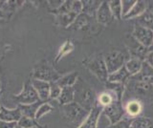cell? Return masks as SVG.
Wrapping results in <instances>:
<instances>
[{"label": "cell", "instance_id": "1f68e13d", "mask_svg": "<svg viewBox=\"0 0 153 128\" xmlns=\"http://www.w3.org/2000/svg\"><path fill=\"white\" fill-rule=\"evenodd\" d=\"M61 87L56 82H50V98L51 99H57L60 96Z\"/></svg>", "mask_w": 153, "mask_h": 128}, {"label": "cell", "instance_id": "7c38bea8", "mask_svg": "<svg viewBox=\"0 0 153 128\" xmlns=\"http://www.w3.org/2000/svg\"><path fill=\"white\" fill-rule=\"evenodd\" d=\"M33 88L38 94L40 101H47L50 98V83L38 79H31Z\"/></svg>", "mask_w": 153, "mask_h": 128}, {"label": "cell", "instance_id": "44dd1931", "mask_svg": "<svg viewBox=\"0 0 153 128\" xmlns=\"http://www.w3.org/2000/svg\"><path fill=\"white\" fill-rule=\"evenodd\" d=\"M143 61L140 58H131L130 59L126 60V64H124V67L126 68L128 71V73L131 75V77L136 75L138 73H140V71L142 69Z\"/></svg>", "mask_w": 153, "mask_h": 128}, {"label": "cell", "instance_id": "836d02e7", "mask_svg": "<svg viewBox=\"0 0 153 128\" xmlns=\"http://www.w3.org/2000/svg\"><path fill=\"white\" fill-rule=\"evenodd\" d=\"M71 11L76 13V15H79V13H82V1H80V0H74V1H72Z\"/></svg>", "mask_w": 153, "mask_h": 128}, {"label": "cell", "instance_id": "2e32d148", "mask_svg": "<svg viewBox=\"0 0 153 128\" xmlns=\"http://www.w3.org/2000/svg\"><path fill=\"white\" fill-rule=\"evenodd\" d=\"M146 1H142V0H139L136 1V3L134 4V6L126 16H124L123 18V19H132V18H136L141 16L143 13H146Z\"/></svg>", "mask_w": 153, "mask_h": 128}, {"label": "cell", "instance_id": "ab89813d", "mask_svg": "<svg viewBox=\"0 0 153 128\" xmlns=\"http://www.w3.org/2000/svg\"><path fill=\"white\" fill-rule=\"evenodd\" d=\"M14 128H23V127H21L20 125H18L17 123H16V127H14Z\"/></svg>", "mask_w": 153, "mask_h": 128}, {"label": "cell", "instance_id": "83f0119b", "mask_svg": "<svg viewBox=\"0 0 153 128\" xmlns=\"http://www.w3.org/2000/svg\"><path fill=\"white\" fill-rule=\"evenodd\" d=\"M13 15H14V13L9 11L6 7L3 6L0 9V26H4L8 24V23L11 21Z\"/></svg>", "mask_w": 153, "mask_h": 128}, {"label": "cell", "instance_id": "60d3db41", "mask_svg": "<svg viewBox=\"0 0 153 128\" xmlns=\"http://www.w3.org/2000/svg\"><path fill=\"white\" fill-rule=\"evenodd\" d=\"M1 93H2V91H0V97H1ZM1 105L2 104H0V110H1Z\"/></svg>", "mask_w": 153, "mask_h": 128}, {"label": "cell", "instance_id": "ac0fdd59", "mask_svg": "<svg viewBox=\"0 0 153 128\" xmlns=\"http://www.w3.org/2000/svg\"><path fill=\"white\" fill-rule=\"evenodd\" d=\"M75 101V90L74 86L72 87H63L61 88V93L57 101L60 105H66Z\"/></svg>", "mask_w": 153, "mask_h": 128}, {"label": "cell", "instance_id": "4dcf8cb0", "mask_svg": "<svg viewBox=\"0 0 153 128\" xmlns=\"http://www.w3.org/2000/svg\"><path fill=\"white\" fill-rule=\"evenodd\" d=\"M133 118H123L120 121L114 123V124H109L105 128H131V122Z\"/></svg>", "mask_w": 153, "mask_h": 128}, {"label": "cell", "instance_id": "4316f807", "mask_svg": "<svg viewBox=\"0 0 153 128\" xmlns=\"http://www.w3.org/2000/svg\"><path fill=\"white\" fill-rule=\"evenodd\" d=\"M17 124L20 125L23 128H35V127H43L42 125L39 124V122L36 121L35 118H31L25 116H22L20 120L17 121Z\"/></svg>", "mask_w": 153, "mask_h": 128}, {"label": "cell", "instance_id": "5bb4252c", "mask_svg": "<svg viewBox=\"0 0 153 128\" xmlns=\"http://www.w3.org/2000/svg\"><path fill=\"white\" fill-rule=\"evenodd\" d=\"M132 78L138 80V81L153 84V68H151L146 61H143L140 73L132 77Z\"/></svg>", "mask_w": 153, "mask_h": 128}, {"label": "cell", "instance_id": "603a6c76", "mask_svg": "<svg viewBox=\"0 0 153 128\" xmlns=\"http://www.w3.org/2000/svg\"><path fill=\"white\" fill-rule=\"evenodd\" d=\"M90 18H91V16L85 15V13H81L78 16H76L75 21L73 22V24H72L68 29L75 30V31L83 29L84 27L88 26L89 22H90Z\"/></svg>", "mask_w": 153, "mask_h": 128}, {"label": "cell", "instance_id": "f1b7e54d", "mask_svg": "<svg viewBox=\"0 0 153 128\" xmlns=\"http://www.w3.org/2000/svg\"><path fill=\"white\" fill-rule=\"evenodd\" d=\"M53 110V106L51 105V104L49 102H43L41 105L39 106V108L37 109V111H36V121H39L40 118L43 117V116H45L47 115V114H49L51 111Z\"/></svg>", "mask_w": 153, "mask_h": 128}, {"label": "cell", "instance_id": "f546056e", "mask_svg": "<svg viewBox=\"0 0 153 128\" xmlns=\"http://www.w3.org/2000/svg\"><path fill=\"white\" fill-rule=\"evenodd\" d=\"M71 7H72V0H66L59 9H56V10H54V11H49V12L56 16L63 15V13H67L71 12Z\"/></svg>", "mask_w": 153, "mask_h": 128}, {"label": "cell", "instance_id": "ee69618b", "mask_svg": "<svg viewBox=\"0 0 153 128\" xmlns=\"http://www.w3.org/2000/svg\"><path fill=\"white\" fill-rule=\"evenodd\" d=\"M152 86H153V84H152Z\"/></svg>", "mask_w": 153, "mask_h": 128}, {"label": "cell", "instance_id": "8d00e7d4", "mask_svg": "<svg viewBox=\"0 0 153 128\" xmlns=\"http://www.w3.org/2000/svg\"><path fill=\"white\" fill-rule=\"evenodd\" d=\"M145 61L150 66L151 68H153V51L148 52L146 54V58H145Z\"/></svg>", "mask_w": 153, "mask_h": 128}, {"label": "cell", "instance_id": "7bdbcfd3", "mask_svg": "<svg viewBox=\"0 0 153 128\" xmlns=\"http://www.w3.org/2000/svg\"><path fill=\"white\" fill-rule=\"evenodd\" d=\"M35 128H39V127H35ZM41 128H47L46 126H43V127H41Z\"/></svg>", "mask_w": 153, "mask_h": 128}, {"label": "cell", "instance_id": "4fadbf2b", "mask_svg": "<svg viewBox=\"0 0 153 128\" xmlns=\"http://www.w3.org/2000/svg\"><path fill=\"white\" fill-rule=\"evenodd\" d=\"M131 78V75L128 73V71L126 68L123 66L121 69H119L113 74H110L108 75V80L107 82H111V83H118V84H122L124 85L127 81H129Z\"/></svg>", "mask_w": 153, "mask_h": 128}, {"label": "cell", "instance_id": "3957f363", "mask_svg": "<svg viewBox=\"0 0 153 128\" xmlns=\"http://www.w3.org/2000/svg\"><path fill=\"white\" fill-rule=\"evenodd\" d=\"M89 113V111L85 110L75 101L66 104V105H61L60 107V114L62 117L69 122L76 124L78 127L85 121Z\"/></svg>", "mask_w": 153, "mask_h": 128}, {"label": "cell", "instance_id": "9c48e42d", "mask_svg": "<svg viewBox=\"0 0 153 128\" xmlns=\"http://www.w3.org/2000/svg\"><path fill=\"white\" fill-rule=\"evenodd\" d=\"M102 107L97 103V105L90 111L85 121L78 128H98V123L100 121V117L102 116Z\"/></svg>", "mask_w": 153, "mask_h": 128}, {"label": "cell", "instance_id": "d6986e66", "mask_svg": "<svg viewBox=\"0 0 153 128\" xmlns=\"http://www.w3.org/2000/svg\"><path fill=\"white\" fill-rule=\"evenodd\" d=\"M143 106L140 101H131L127 102V104L124 107L126 114L128 116L129 118H135L139 117L140 113L142 112Z\"/></svg>", "mask_w": 153, "mask_h": 128}, {"label": "cell", "instance_id": "484cf974", "mask_svg": "<svg viewBox=\"0 0 153 128\" xmlns=\"http://www.w3.org/2000/svg\"><path fill=\"white\" fill-rule=\"evenodd\" d=\"M108 5L110 8V11L112 13L113 17L116 18L117 20H121L123 18L121 0H111V1H108Z\"/></svg>", "mask_w": 153, "mask_h": 128}, {"label": "cell", "instance_id": "ffe728a7", "mask_svg": "<svg viewBox=\"0 0 153 128\" xmlns=\"http://www.w3.org/2000/svg\"><path fill=\"white\" fill-rule=\"evenodd\" d=\"M79 79V74L76 72H71L64 75H61L60 78L57 80L56 83L59 85L61 88L63 87H72L76 84Z\"/></svg>", "mask_w": 153, "mask_h": 128}, {"label": "cell", "instance_id": "d590c367", "mask_svg": "<svg viewBox=\"0 0 153 128\" xmlns=\"http://www.w3.org/2000/svg\"><path fill=\"white\" fill-rule=\"evenodd\" d=\"M64 1H61V0H59V1H48V6H49L50 11H54L59 9L62 4H63Z\"/></svg>", "mask_w": 153, "mask_h": 128}, {"label": "cell", "instance_id": "9a60e30c", "mask_svg": "<svg viewBox=\"0 0 153 128\" xmlns=\"http://www.w3.org/2000/svg\"><path fill=\"white\" fill-rule=\"evenodd\" d=\"M79 15H76L74 12H69L67 13H63V15H59V16H55V24L59 27L62 28H68L73 24V22L76 18Z\"/></svg>", "mask_w": 153, "mask_h": 128}, {"label": "cell", "instance_id": "8992f818", "mask_svg": "<svg viewBox=\"0 0 153 128\" xmlns=\"http://www.w3.org/2000/svg\"><path fill=\"white\" fill-rule=\"evenodd\" d=\"M102 115L106 117L110 122V124H114L121 120H123L124 115H126V110L123 105L122 99L115 101L109 105L102 108Z\"/></svg>", "mask_w": 153, "mask_h": 128}, {"label": "cell", "instance_id": "74e56055", "mask_svg": "<svg viewBox=\"0 0 153 128\" xmlns=\"http://www.w3.org/2000/svg\"><path fill=\"white\" fill-rule=\"evenodd\" d=\"M17 122H7L0 121V128H14Z\"/></svg>", "mask_w": 153, "mask_h": 128}, {"label": "cell", "instance_id": "8fae6325", "mask_svg": "<svg viewBox=\"0 0 153 128\" xmlns=\"http://www.w3.org/2000/svg\"><path fill=\"white\" fill-rule=\"evenodd\" d=\"M22 117V114L19 110V108L9 109L6 108L4 105H1V110H0V121H7V122H17L20 118Z\"/></svg>", "mask_w": 153, "mask_h": 128}, {"label": "cell", "instance_id": "e0dca14e", "mask_svg": "<svg viewBox=\"0 0 153 128\" xmlns=\"http://www.w3.org/2000/svg\"><path fill=\"white\" fill-rule=\"evenodd\" d=\"M43 102H45V101H39L32 103V104H27V105L18 104L17 107L19 108V110H20L22 116H25V117L31 118H35L37 109L39 108V106L41 105ZM35 120H36V118H35Z\"/></svg>", "mask_w": 153, "mask_h": 128}, {"label": "cell", "instance_id": "cb8c5ba5", "mask_svg": "<svg viewBox=\"0 0 153 128\" xmlns=\"http://www.w3.org/2000/svg\"><path fill=\"white\" fill-rule=\"evenodd\" d=\"M74 48H75V45H74L73 42H72V40H70V39L66 40L64 43L59 47V52H57V54L56 55L55 61H56V62H59V61L61 60L62 58H64V56H66L67 55H69L70 53H72L73 50H74Z\"/></svg>", "mask_w": 153, "mask_h": 128}, {"label": "cell", "instance_id": "f35d334b", "mask_svg": "<svg viewBox=\"0 0 153 128\" xmlns=\"http://www.w3.org/2000/svg\"><path fill=\"white\" fill-rule=\"evenodd\" d=\"M5 2H6V1H5V0H0V9H1V8L4 6Z\"/></svg>", "mask_w": 153, "mask_h": 128}, {"label": "cell", "instance_id": "ba28073f", "mask_svg": "<svg viewBox=\"0 0 153 128\" xmlns=\"http://www.w3.org/2000/svg\"><path fill=\"white\" fill-rule=\"evenodd\" d=\"M132 37L145 48H149L153 44V30L149 27L136 25L134 27Z\"/></svg>", "mask_w": 153, "mask_h": 128}, {"label": "cell", "instance_id": "52a82bcc", "mask_svg": "<svg viewBox=\"0 0 153 128\" xmlns=\"http://www.w3.org/2000/svg\"><path fill=\"white\" fill-rule=\"evenodd\" d=\"M103 59L109 75L115 73L119 69H121L126 62V56L120 51L109 52L106 55H104Z\"/></svg>", "mask_w": 153, "mask_h": 128}, {"label": "cell", "instance_id": "b9f144b4", "mask_svg": "<svg viewBox=\"0 0 153 128\" xmlns=\"http://www.w3.org/2000/svg\"><path fill=\"white\" fill-rule=\"evenodd\" d=\"M0 91H1V78H0Z\"/></svg>", "mask_w": 153, "mask_h": 128}, {"label": "cell", "instance_id": "5b68a950", "mask_svg": "<svg viewBox=\"0 0 153 128\" xmlns=\"http://www.w3.org/2000/svg\"><path fill=\"white\" fill-rule=\"evenodd\" d=\"M14 101L18 104H22V105H27V104H32L40 101L38 94L36 93V89L33 88L31 79H28L27 81L24 82L21 91L17 95L13 97Z\"/></svg>", "mask_w": 153, "mask_h": 128}, {"label": "cell", "instance_id": "d4e9b609", "mask_svg": "<svg viewBox=\"0 0 153 128\" xmlns=\"http://www.w3.org/2000/svg\"><path fill=\"white\" fill-rule=\"evenodd\" d=\"M131 128H153V118L139 116L132 120Z\"/></svg>", "mask_w": 153, "mask_h": 128}, {"label": "cell", "instance_id": "7402d4cb", "mask_svg": "<svg viewBox=\"0 0 153 128\" xmlns=\"http://www.w3.org/2000/svg\"><path fill=\"white\" fill-rule=\"evenodd\" d=\"M102 1H97V0H86L82 1V13L92 17L97 13L98 9L100 8Z\"/></svg>", "mask_w": 153, "mask_h": 128}, {"label": "cell", "instance_id": "e575fe53", "mask_svg": "<svg viewBox=\"0 0 153 128\" xmlns=\"http://www.w3.org/2000/svg\"><path fill=\"white\" fill-rule=\"evenodd\" d=\"M10 48H11V45L3 44V43L0 42V61H1L4 58V56L6 55V54L8 53L10 50H11Z\"/></svg>", "mask_w": 153, "mask_h": 128}, {"label": "cell", "instance_id": "7a4b0ae2", "mask_svg": "<svg viewBox=\"0 0 153 128\" xmlns=\"http://www.w3.org/2000/svg\"><path fill=\"white\" fill-rule=\"evenodd\" d=\"M61 75L54 68L49 61L42 59L33 66L31 72L32 79L43 80L46 82H56L60 78Z\"/></svg>", "mask_w": 153, "mask_h": 128}, {"label": "cell", "instance_id": "d6a6232c", "mask_svg": "<svg viewBox=\"0 0 153 128\" xmlns=\"http://www.w3.org/2000/svg\"><path fill=\"white\" fill-rule=\"evenodd\" d=\"M136 3L135 0H123L122 1V13H123V17L126 16L131 10L134 4Z\"/></svg>", "mask_w": 153, "mask_h": 128}, {"label": "cell", "instance_id": "277c9868", "mask_svg": "<svg viewBox=\"0 0 153 128\" xmlns=\"http://www.w3.org/2000/svg\"><path fill=\"white\" fill-rule=\"evenodd\" d=\"M83 65L92 73L100 81L107 82L108 80V71L105 65L103 56H92L83 61Z\"/></svg>", "mask_w": 153, "mask_h": 128}, {"label": "cell", "instance_id": "30bf717a", "mask_svg": "<svg viewBox=\"0 0 153 128\" xmlns=\"http://www.w3.org/2000/svg\"><path fill=\"white\" fill-rule=\"evenodd\" d=\"M96 16H97L98 22L100 24H102V25H107L114 19L107 1L102 2L100 8L97 11V13H96Z\"/></svg>", "mask_w": 153, "mask_h": 128}, {"label": "cell", "instance_id": "6da1fadb", "mask_svg": "<svg viewBox=\"0 0 153 128\" xmlns=\"http://www.w3.org/2000/svg\"><path fill=\"white\" fill-rule=\"evenodd\" d=\"M75 90V102L84 108L85 110L91 111L97 105V98L94 91L80 78L74 85Z\"/></svg>", "mask_w": 153, "mask_h": 128}]
</instances>
